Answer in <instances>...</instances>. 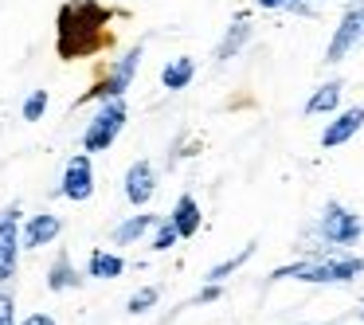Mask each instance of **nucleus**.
Listing matches in <instances>:
<instances>
[{
  "label": "nucleus",
  "mask_w": 364,
  "mask_h": 325,
  "mask_svg": "<svg viewBox=\"0 0 364 325\" xmlns=\"http://www.w3.org/2000/svg\"><path fill=\"white\" fill-rule=\"evenodd\" d=\"M110 20L114 12L98 0H67L59 9V20H55V51L59 59H87V55H98L114 43L110 36Z\"/></svg>",
  "instance_id": "1"
},
{
  "label": "nucleus",
  "mask_w": 364,
  "mask_h": 325,
  "mask_svg": "<svg viewBox=\"0 0 364 325\" xmlns=\"http://www.w3.org/2000/svg\"><path fill=\"white\" fill-rule=\"evenodd\" d=\"M356 275H364V259H325V262H294V267H278L274 282L278 278H298V282H321V286H333V282H353Z\"/></svg>",
  "instance_id": "2"
},
{
  "label": "nucleus",
  "mask_w": 364,
  "mask_h": 325,
  "mask_svg": "<svg viewBox=\"0 0 364 325\" xmlns=\"http://www.w3.org/2000/svg\"><path fill=\"white\" fill-rule=\"evenodd\" d=\"M126 118H129V106L126 98H110V102L98 106V114L90 118V126L82 129V153H102L118 142V134L126 129Z\"/></svg>",
  "instance_id": "3"
},
{
  "label": "nucleus",
  "mask_w": 364,
  "mask_h": 325,
  "mask_svg": "<svg viewBox=\"0 0 364 325\" xmlns=\"http://www.w3.org/2000/svg\"><path fill=\"white\" fill-rule=\"evenodd\" d=\"M141 51H145L141 43H137V48H129L126 55H122L118 63H114L110 71H106L102 79H98L95 87L79 98V106L82 102H110V98H126L129 82H134V75H137V63H141Z\"/></svg>",
  "instance_id": "4"
},
{
  "label": "nucleus",
  "mask_w": 364,
  "mask_h": 325,
  "mask_svg": "<svg viewBox=\"0 0 364 325\" xmlns=\"http://www.w3.org/2000/svg\"><path fill=\"white\" fill-rule=\"evenodd\" d=\"M317 231H321V239L333 247H356L364 235V220L356 212H348L345 204H325Z\"/></svg>",
  "instance_id": "5"
},
{
  "label": "nucleus",
  "mask_w": 364,
  "mask_h": 325,
  "mask_svg": "<svg viewBox=\"0 0 364 325\" xmlns=\"http://www.w3.org/2000/svg\"><path fill=\"white\" fill-rule=\"evenodd\" d=\"M360 43H364V9L353 4V9L341 12L337 28H333V40H329V48H325V63H341V59L353 48H360Z\"/></svg>",
  "instance_id": "6"
},
{
  "label": "nucleus",
  "mask_w": 364,
  "mask_h": 325,
  "mask_svg": "<svg viewBox=\"0 0 364 325\" xmlns=\"http://www.w3.org/2000/svg\"><path fill=\"white\" fill-rule=\"evenodd\" d=\"M20 204H9L0 212V282H9L20 267Z\"/></svg>",
  "instance_id": "7"
},
{
  "label": "nucleus",
  "mask_w": 364,
  "mask_h": 325,
  "mask_svg": "<svg viewBox=\"0 0 364 325\" xmlns=\"http://www.w3.org/2000/svg\"><path fill=\"white\" fill-rule=\"evenodd\" d=\"M59 196L75 200V204L95 196V165H90V153H75V157L67 161L63 181H59Z\"/></svg>",
  "instance_id": "8"
},
{
  "label": "nucleus",
  "mask_w": 364,
  "mask_h": 325,
  "mask_svg": "<svg viewBox=\"0 0 364 325\" xmlns=\"http://www.w3.org/2000/svg\"><path fill=\"white\" fill-rule=\"evenodd\" d=\"M153 196H157V169H153V161L141 157L126 169V200L134 208H145Z\"/></svg>",
  "instance_id": "9"
},
{
  "label": "nucleus",
  "mask_w": 364,
  "mask_h": 325,
  "mask_svg": "<svg viewBox=\"0 0 364 325\" xmlns=\"http://www.w3.org/2000/svg\"><path fill=\"white\" fill-rule=\"evenodd\" d=\"M360 129H364V106H348V110L333 114V122L321 134V149H337V145L353 142Z\"/></svg>",
  "instance_id": "10"
},
{
  "label": "nucleus",
  "mask_w": 364,
  "mask_h": 325,
  "mask_svg": "<svg viewBox=\"0 0 364 325\" xmlns=\"http://www.w3.org/2000/svg\"><path fill=\"white\" fill-rule=\"evenodd\" d=\"M59 231H63V220H59L55 212H40V215H32V220L24 223V231H20V243H24L28 251H40V247L55 243Z\"/></svg>",
  "instance_id": "11"
},
{
  "label": "nucleus",
  "mask_w": 364,
  "mask_h": 325,
  "mask_svg": "<svg viewBox=\"0 0 364 325\" xmlns=\"http://www.w3.org/2000/svg\"><path fill=\"white\" fill-rule=\"evenodd\" d=\"M168 220L176 223V231H181V239H192L200 231V220H204V215H200V204H196V196H192V192H184L181 200H176V208L173 212H168Z\"/></svg>",
  "instance_id": "12"
},
{
  "label": "nucleus",
  "mask_w": 364,
  "mask_h": 325,
  "mask_svg": "<svg viewBox=\"0 0 364 325\" xmlns=\"http://www.w3.org/2000/svg\"><path fill=\"white\" fill-rule=\"evenodd\" d=\"M75 286H82V275L75 270L71 255L59 251L55 262H51V270H48V290L51 294H63V290H75Z\"/></svg>",
  "instance_id": "13"
},
{
  "label": "nucleus",
  "mask_w": 364,
  "mask_h": 325,
  "mask_svg": "<svg viewBox=\"0 0 364 325\" xmlns=\"http://www.w3.org/2000/svg\"><path fill=\"white\" fill-rule=\"evenodd\" d=\"M157 223H161V220H157L153 212H134L129 220H122L118 228H114V243H118V247H129V243H137V239H141L145 231H153Z\"/></svg>",
  "instance_id": "14"
},
{
  "label": "nucleus",
  "mask_w": 364,
  "mask_h": 325,
  "mask_svg": "<svg viewBox=\"0 0 364 325\" xmlns=\"http://www.w3.org/2000/svg\"><path fill=\"white\" fill-rule=\"evenodd\" d=\"M341 90H345V82H321V87L309 95V102H306V118H314V114H337V106H341Z\"/></svg>",
  "instance_id": "15"
},
{
  "label": "nucleus",
  "mask_w": 364,
  "mask_h": 325,
  "mask_svg": "<svg viewBox=\"0 0 364 325\" xmlns=\"http://www.w3.org/2000/svg\"><path fill=\"white\" fill-rule=\"evenodd\" d=\"M192 75H196V59L181 55V59H173V63H165V71H161V87L165 90H184L192 82Z\"/></svg>",
  "instance_id": "16"
},
{
  "label": "nucleus",
  "mask_w": 364,
  "mask_h": 325,
  "mask_svg": "<svg viewBox=\"0 0 364 325\" xmlns=\"http://www.w3.org/2000/svg\"><path fill=\"white\" fill-rule=\"evenodd\" d=\"M122 270H126V259L114 251H90V262H87V275L90 278H122Z\"/></svg>",
  "instance_id": "17"
},
{
  "label": "nucleus",
  "mask_w": 364,
  "mask_h": 325,
  "mask_svg": "<svg viewBox=\"0 0 364 325\" xmlns=\"http://www.w3.org/2000/svg\"><path fill=\"white\" fill-rule=\"evenodd\" d=\"M247 40H251V20H247V16L231 20V24H228V36H223L220 48H215V59H231V55H235V51L247 43Z\"/></svg>",
  "instance_id": "18"
},
{
  "label": "nucleus",
  "mask_w": 364,
  "mask_h": 325,
  "mask_svg": "<svg viewBox=\"0 0 364 325\" xmlns=\"http://www.w3.org/2000/svg\"><path fill=\"white\" fill-rule=\"evenodd\" d=\"M255 251H259V243H247V247H243V251H239V255H231V259L215 262V267L208 270L204 278H208V282H223V278H228V275H235V270L243 267V262H251V259H255Z\"/></svg>",
  "instance_id": "19"
},
{
  "label": "nucleus",
  "mask_w": 364,
  "mask_h": 325,
  "mask_svg": "<svg viewBox=\"0 0 364 325\" xmlns=\"http://www.w3.org/2000/svg\"><path fill=\"white\" fill-rule=\"evenodd\" d=\"M157 298H161L157 286H145V290H137L134 298L126 302V314H134V317H137V314H149V309L157 306Z\"/></svg>",
  "instance_id": "20"
},
{
  "label": "nucleus",
  "mask_w": 364,
  "mask_h": 325,
  "mask_svg": "<svg viewBox=\"0 0 364 325\" xmlns=\"http://www.w3.org/2000/svg\"><path fill=\"white\" fill-rule=\"evenodd\" d=\"M48 102H51V98H48V90H32V95H28L24 98V110H20V114H24V122H40L43 118V114H48Z\"/></svg>",
  "instance_id": "21"
},
{
  "label": "nucleus",
  "mask_w": 364,
  "mask_h": 325,
  "mask_svg": "<svg viewBox=\"0 0 364 325\" xmlns=\"http://www.w3.org/2000/svg\"><path fill=\"white\" fill-rule=\"evenodd\" d=\"M176 239H181V231H176V223L165 215V220L157 223V235H153V251H168V247H176Z\"/></svg>",
  "instance_id": "22"
},
{
  "label": "nucleus",
  "mask_w": 364,
  "mask_h": 325,
  "mask_svg": "<svg viewBox=\"0 0 364 325\" xmlns=\"http://www.w3.org/2000/svg\"><path fill=\"white\" fill-rule=\"evenodd\" d=\"M0 325H16V302H12V294H0Z\"/></svg>",
  "instance_id": "23"
},
{
  "label": "nucleus",
  "mask_w": 364,
  "mask_h": 325,
  "mask_svg": "<svg viewBox=\"0 0 364 325\" xmlns=\"http://www.w3.org/2000/svg\"><path fill=\"white\" fill-rule=\"evenodd\" d=\"M255 4H259V9H267V12H282V9L294 12V4H298V0H255Z\"/></svg>",
  "instance_id": "24"
},
{
  "label": "nucleus",
  "mask_w": 364,
  "mask_h": 325,
  "mask_svg": "<svg viewBox=\"0 0 364 325\" xmlns=\"http://www.w3.org/2000/svg\"><path fill=\"white\" fill-rule=\"evenodd\" d=\"M20 325H55V317H51V314H28Z\"/></svg>",
  "instance_id": "25"
},
{
  "label": "nucleus",
  "mask_w": 364,
  "mask_h": 325,
  "mask_svg": "<svg viewBox=\"0 0 364 325\" xmlns=\"http://www.w3.org/2000/svg\"><path fill=\"white\" fill-rule=\"evenodd\" d=\"M360 9H364V4H360Z\"/></svg>",
  "instance_id": "26"
},
{
  "label": "nucleus",
  "mask_w": 364,
  "mask_h": 325,
  "mask_svg": "<svg viewBox=\"0 0 364 325\" xmlns=\"http://www.w3.org/2000/svg\"><path fill=\"white\" fill-rule=\"evenodd\" d=\"M360 317H364V314H360Z\"/></svg>",
  "instance_id": "27"
}]
</instances>
